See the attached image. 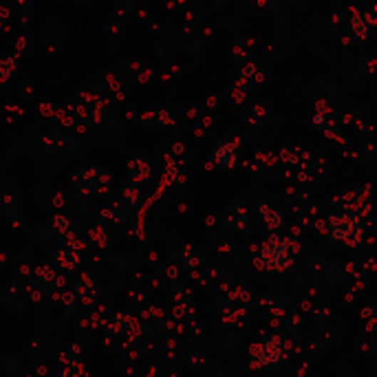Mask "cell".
<instances>
[{
  "label": "cell",
  "instance_id": "d6986e66",
  "mask_svg": "<svg viewBox=\"0 0 377 377\" xmlns=\"http://www.w3.org/2000/svg\"><path fill=\"white\" fill-rule=\"evenodd\" d=\"M353 31H356L358 38H364L366 36V22L362 16H353Z\"/></svg>",
  "mask_w": 377,
  "mask_h": 377
},
{
  "label": "cell",
  "instance_id": "8fae6325",
  "mask_svg": "<svg viewBox=\"0 0 377 377\" xmlns=\"http://www.w3.org/2000/svg\"><path fill=\"white\" fill-rule=\"evenodd\" d=\"M269 115H272V106L269 102L265 100H256L249 108H247V117H249V122L254 126H261L269 120Z\"/></svg>",
  "mask_w": 377,
  "mask_h": 377
},
{
  "label": "cell",
  "instance_id": "7a4b0ae2",
  "mask_svg": "<svg viewBox=\"0 0 377 377\" xmlns=\"http://www.w3.org/2000/svg\"><path fill=\"white\" fill-rule=\"evenodd\" d=\"M252 353V368L256 371H274L287 360V346L278 334H265L249 348Z\"/></svg>",
  "mask_w": 377,
  "mask_h": 377
},
{
  "label": "cell",
  "instance_id": "5b68a950",
  "mask_svg": "<svg viewBox=\"0 0 377 377\" xmlns=\"http://www.w3.org/2000/svg\"><path fill=\"white\" fill-rule=\"evenodd\" d=\"M102 113H104V100L98 95V93L82 91L76 100V115L80 117V120H84L88 124H95L102 120Z\"/></svg>",
  "mask_w": 377,
  "mask_h": 377
},
{
  "label": "cell",
  "instance_id": "277c9868",
  "mask_svg": "<svg viewBox=\"0 0 377 377\" xmlns=\"http://www.w3.org/2000/svg\"><path fill=\"white\" fill-rule=\"evenodd\" d=\"M76 187L86 195V197H95V195H102L108 185V175L104 168H98V166H82L78 172H76V179H73Z\"/></svg>",
  "mask_w": 377,
  "mask_h": 377
},
{
  "label": "cell",
  "instance_id": "30bf717a",
  "mask_svg": "<svg viewBox=\"0 0 377 377\" xmlns=\"http://www.w3.org/2000/svg\"><path fill=\"white\" fill-rule=\"evenodd\" d=\"M110 331L117 334V336H128V334H139V326H137V322L130 316L117 314L110 320Z\"/></svg>",
  "mask_w": 377,
  "mask_h": 377
},
{
  "label": "cell",
  "instance_id": "2e32d148",
  "mask_svg": "<svg viewBox=\"0 0 377 377\" xmlns=\"http://www.w3.org/2000/svg\"><path fill=\"white\" fill-rule=\"evenodd\" d=\"M254 49H256L254 40H249V38H237V40H234V44H232V56L237 58V60H247L254 53Z\"/></svg>",
  "mask_w": 377,
  "mask_h": 377
},
{
  "label": "cell",
  "instance_id": "52a82bcc",
  "mask_svg": "<svg viewBox=\"0 0 377 377\" xmlns=\"http://www.w3.org/2000/svg\"><path fill=\"white\" fill-rule=\"evenodd\" d=\"M225 225L237 232V234H247L249 232V212L243 201H232L225 210Z\"/></svg>",
  "mask_w": 377,
  "mask_h": 377
},
{
  "label": "cell",
  "instance_id": "ba28073f",
  "mask_svg": "<svg viewBox=\"0 0 377 377\" xmlns=\"http://www.w3.org/2000/svg\"><path fill=\"white\" fill-rule=\"evenodd\" d=\"M150 177H153V166L148 157H135L128 163V181L133 185H144L150 181Z\"/></svg>",
  "mask_w": 377,
  "mask_h": 377
},
{
  "label": "cell",
  "instance_id": "6da1fadb",
  "mask_svg": "<svg viewBox=\"0 0 377 377\" xmlns=\"http://www.w3.org/2000/svg\"><path fill=\"white\" fill-rule=\"evenodd\" d=\"M324 232L329 234V239H334L338 243H344L348 247H358L364 239V223L360 221L358 215L351 212L338 210L336 215H329L324 221Z\"/></svg>",
  "mask_w": 377,
  "mask_h": 377
},
{
  "label": "cell",
  "instance_id": "9c48e42d",
  "mask_svg": "<svg viewBox=\"0 0 377 377\" xmlns=\"http://www.w3.org/2000/svg\"><path fill=\"white\" fill-rule=\"evenodd\" d=\"M76 296H78V300H82L86 304V307H91V304H95L98 298L102 296V289L91 278H80L76 282Z\"/></svg>",
  "mask_w": 377,
  "mask_h": 377
},
{
  "label": "cell",
  "instance_id": "ac0fdd59",
  "mask_svg": "<svg viewBox=\"0 0 377 377\" xmlns=\"http://www.w3.org/2000/svg\"><path fill=\"white\" fill-rule=\"evenodd\" d=\"M53 227H56V232L60 234L62 239H64V237H68L71 232H76V225L71 223L66 217H62V215H58V217L53 219Z\"/></svg>",
  "mask_w": 377,
  "mask_h": 377
},
{
  "label": "cell",
  "instance_id": "9a60e30c",
  "mask_svg": "<svg viewBox=\"0 0 377 377\" xmlns=\"http://www.w3.org/2000/svg\"><path fill=\"white\" fill-rule=\"evenodd\" d=\"M56 261H58L64 269H68V272H78V267H80V256H78V252L68 249V247H60V249L56 252Z\"/></svg>",
  "mask_w": 377,
  "mask_h": 377
},
{
  "label": "cell",
  "instance_id": "3957f363",
  "mask_svg": "<svg viewBox=\"0 0 377 377\" xmlns=\"http://www.w3.org/2000/svg\"><path fill=\"white\" fill-rule=\"evenodd\" d=\"M294 254H296V241L272 234L261 247V261L269 272L280 274L289 269V265L294 263Z\"/></svg>",
  "mask_w": 377,
  "mask_h": 377
},
{
  "label": "cell",
  "instance_id": "4fadbf2b",
  "mask_svg": "<svg viewBox=\"0 0 377 377\" xmlns=\"http://www.w3.org/2000/svg\"><path fill=\"white\" fill-rule=\"evenodd\" d=\"M172 258H175V261H177L183 269H195V267H199V263H201L199 252H195L190 245H185L181 252H175Z\"/></svg>",
  "mask_w": 377,
  "mask_h": 377
},
{
  "label": "cell",
  "instance_id": "7c38bea8",
  "mask_svg": "<svg viewBox=\"0 0 377 377\" xmlns=\"http://www.w3.org/2000/svg\"><path fill=\"white\" fill-rule=\"evenodd\" d=\"M258 215H261L263 223H265L269 229H278V227L282 225V215H280L276 207H272L265 199H261V205H258Z\"/></svg>",
  "mask_w": 377,
  "mask_h": 377
},
{
  "label": "cell",
  "instance_id": "8992f818",
  "mask_svg": "<svg viewBox=\"0 0 377 377\" xmlns=\"http://www.w3.org/2000/svg\"><path fill=\"white\" fill-rule=\"evenodd\" d=\"M241 161V144L234 139H219L215 150H212V163L215 166H221V168H237Z\"/></svg>",
  "mask_w": 377,
  "mask_h": 377
},
{
  "label": "cell",
  "instance_id": "e0dca14e",
  "mask_svg": "<svg viewBox=\"0 0 377 377\" xmlns=\"http://www.w3.org/2000/svg\"><path fill=\"white\" fill-rule=\"evenodd\" d=\"M172 296H175V302H177V307H181L187 316H190V304H192V300H190V294L187 291H183L179 285H172Z\"/></svg>",
  "mask_w": 377,
  "mask_h": 377
},
{
  "label": "cell",
  "instance_id": "5bb4252c",
  "mask_svg": "<svg viewBox=\"0 0 377 377\" xmlns=\"http://www.w3.org/2000/svg\"><path fill=\"white\" fill-rule=\"evenodd\" d=\"M256 73H258V71H256V66L254 64H247L243 71H241V73H239V78H237V82H234V91H237L239 88V98H241V93H247L252 86H254V80H256Z\"/></svg>",
  "mask_w": 377,
  "mask_h": 377
}]
</instances>
